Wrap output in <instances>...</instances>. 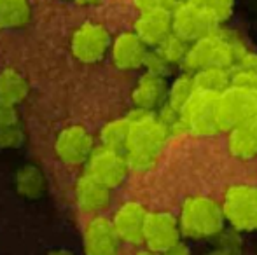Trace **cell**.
I'll return each instance as SVG.
<instances>
[{"mask_svg":"<svg viewBox=\"0 0 257 255\" xmlns=\"http://www.w3.org/2000/svg\"><path fill=\"white\" fill-rule=\"evenodd\" d=\"M189 48H191L189 42L180 39L179 35L172 34L170 37H166L165 41L161 42L159 48H156V51L172 65V67L173 65H180V67H182L184 60H186L187 53H189Z\"/></svg>","mask_w":257,"mask_h":255,"instance_id":"484cf974","label":"cell"},{"mask_svg":"<svg viewBox=\"0 0 257 255\" xmlns=\"http://www.w3.org/2000/svg\"><path fill=\"white\" fill-rule=\"evenodd\" d=\"M28 95H30V82L27 75L13 67L0 70V98L20 105L28 98Z\"/></svg>","mask_w":257,"mask_h":255,"instance_id":"ffe728a7","label":"cell"},{"mask_svg":"<svg viewBox=\"0 0 257 255\" xmlns=\"http://www.w3.org/2000/svg\"><path fill=\"white\" fill-rule=\"evenodd\" d=\"M82 248L84 255H119L121 239L110 218L103 215L89 218L82 232Z\"/></svg>","mask_w":257,"mask_h":255,"instance_id":"4fadbf2b","label":"cell"},{"mask_svg":"<svg viewBox=\"0 0 257 255\" xmlns=\"http://www.w3.org/2000/svg\"><path fill=\"white\" fill-rule=\"evenodd\" d=\"M172 25L173 34L179 35L189 44L213 34L219 28V25L208 14H205L201 9L194 7L189 2H184V0H180L179 6L172 11Z\"/></svg>","mask_w":257,"mask_h":255,"instance_id":"8fae6325","label":"cell"},{"mask_svg":"<svg viewBox=\"0 0 257 255\" xmlns=\"http://www.w3.org/2000/svg\"><path fill=\"white\" fill-rule=\"evenodd\" d=\"M30 0H0V30H18L30 23Z\"/></svg>","mask_w":257,"mask_h":255,"instance_id":"44dd1931","label":"cell"},{"mask_svg":"<svg viewBox=\"0 0 257 255\" xmlns=\"http://www.w3.org/2000/svg\"><path fill=\"white\" fill-rule=\"evenodd\" d=\"M149 51L135 32H122L112 41L110 58L117 70L135 72L146 65Z\"/></svg>","mask_w":257,"mask_h":255,"instance_id":"5bb4252c","label":"cell"},{"mask_svg":"<svg viewBox=\"0 0 257 255\" xmlns=\"http://www.w3.org/2000/svg\"><path fill=\"white\" fill-rule=\"evenodd\" d=\"M163 255H193V252H191V248H189L187 243L180 241L179 245H175L173 248H170L168 252L163 253Z\"/></svg>","mask_w":257,"mask_h":255,"instance_id":"836d02e7","label":"cell"},{"mask_svg":"<svg viewBox=\"0 0 257 255\" xmlns=\"http://www.w3.org/2000/svg\"><path fill=\"white\" fill-rule=\"evenodd\" d=\"M247 53L248 48L240 34L219 27L213 34L191 44L182 68L187 74H196L210 67L234 70Z\"/></svg>","mask_w":257,"mask_h":255,"instance_id":"7a4b0ae2","label":"cell"},{"mask_svg":"<svg viewBox=\"0 0 257 255\" xmlns=\"http://www.w3.org/2000/svg\"><path fill=\"white\" fill-rule=\"evenodd\" d=\"M182 241L179 217L170 211H151L144 232V245L156 253H166Z\"/></svg>","mask_w":257,"mask_h":255,"instance_id":"30bf717a","label":"cell"},{"mask_svg":"<svg viewBox=\"0 0 257 255\" xmlns=\"http://www.w3.org/2000/svg\"><path fill=\"white\" fill-rule=\"evenodd\" d=\"M180 0H133L139 13L144 11H173Z\"/></svg>","mask_w":257,"mask_h":255,"instance_id":"4dcf8cb0","label":"cell"},{"mask_svg":"<svg viewBox=\"0 0 257 255\" xmlns=\"http://www.w3.org/2000/svg\"><path fill=\"white\" fill-rule=\"evenodd\" d=\"M130 129H132V123H130V119L126 116L110 119L100 129V135H98L100 145L112 150L124 152L126 143H128Z\"/></svg>","mask_w":257,"mask_h":255,"instance_id":"603a6c76","label":"cell"},{"mask_svg":"<svg viewBox=\"0 0 257 255\" xmlns=\"http://www.w3.org/2000/svg\"><path fill=\"white\" fill-rule=\"evenodd\" d=\"M257 116V93L231 86L219 95L217 103V121L220 131H231L238 124Z\"/></svg>","mask_w":257,"mask_h":255,"instance_id":"ba28073f","label":"cell"},{"mask_svg":"<svg viewBox=\"0 0 257 255\" xmlns=\"http://www.w3.org/2000/svg\"><path fill=\"white\" fill-rule=\"evenodd\" d=\"M126 117L132 123L124 156L132 171L147 173L159 164L163 150L172 136L165 124L159 121L158 112L132 109Z\"/></svg>","mask_w":257,"mask_h":255,"instance_id":"6da1fadb","label":"cell"},{"mask_svg":"<svg viewBox=\"0 0 257 255\" xmlns=\"http://www.w3.org/2000/svg\"><path fill=\"white\" fill-rule=\"evenodd\" d=\"M74 197L75 204L82 213L88 215H102L108 208L112 201V189L103 185L102 182L95 180L88 173H82L75 180L74 185Z\"/></svg>","mask_w":257,"mask_h":255,"instance_id":"2e32d148","label":"cell"},{"mask_svg":"<svg viewBox=\"0 0 257 255\" xmlns=\"http://www.w3.org/2000/svg\"><path fill=\"white\" fill-rule=\"evenodd\" d=\"M217 103H219V95L194 91L186 107L180 110V126L184 135L208 138L220 133L217 121Z\"/></svg>","mask_w":257,"mask_h":255,"instance_id":"5b68a950","label":"cell"},{"mask_svg":"<svg viewBox=\"0 0 257 255\" xmlns=\"http://www.w3.org/2000/svg\"><path fill=\"white\" fill-rule=\"evenodd\" d=\"M238 68H243V70H248V72H252V74L257 75V53L248 51L247 55L240 60Z\"/></svg>","mask_w":257,"mask_h":255,"instance_id":"d6a6232c","label":"cell"},{"mask_svg":"<svg viewBox=\"0 0 257 255\" xmlns=\"http://www.w3.org/2000/svg\"><path fill=\"white\" fill-rule=\"evenodd\" d=\"M110 32L102 23L84 21L74 30L70 39V51L77 62L86 65L100 63L110 53L112 48Z\"/></svg>","mask_w":257,"mask_h":255,"instance_id":"8992f818","label":"cell"},{"mask_svg":"<svg viewBox=\"0 0 257 255\" xmlns=\"http://www.w3.org/2000/svg\"><path fill=\"white\" fill-rule=\"evenodd\" d=\"M95 149V138L82 124L65 126L54 140V154L65 166L70 168L86 166Z\"/></svg>","mask_w":257,"mask_h":255,"instance_id":"52a82bcc","label":"cell"},{"mask_svg":"<svg viewBox=\"0 0 257 255\" xmlns=\"http://www.w3.org/2000/svg\"><path fill=\"white\" fill-rule=\"evenodd\" d=\"M222 211L229 227L238 232H257V185L233 184L224 191Z\"/></svg>","mask_w":257,"mask_h":255,"instance_id":"277c9868","label":"cell"},{"mask_svg":"<svg viewBox=\"0 0 257 255\" xmlns=\"http://www.w3.org/2000/svg\"><path fill=\"white\" fill-rule=\"evenodd\" d=\"M170 84L166 77L144 72L132 89L133 109L158 112L168 100Z\"/></svg>","mask_w":257,"mask_h":255,"instance_id":"9a60e30c","label":"cell"},{"mask_svg":"<svg viewBox=\"0 0 257 255\" xmlns=\"http://www.w3.org/2000/svg\"><path fill=\"white\" fill-rule=\"evenodd\" d=\"M46 255H75V253L68 248H54V250H49Z\"/></svg>","mask_w":257,"mask_h":255,"instance_id":"e575fe53","label":"cell"},{"mask_svg":"<svg viewBox=\"0 0 257 255\" xmlns=\"http://www.w3.org/2000/svg\"><path fill=\"white\" fill-rule=\"evenodd\" d=\"M151 211L139 201H124L112 215V225L121 243L132 246L144 245V232Z\"/></svg>","mask_w":257,"mask_h":255,"instance_id":"7c38bea8","label":"cell"},{"mask_svg":"<svg viewBox=\"0 0 257 255\" xmlns=\"http://www.w3.org/2000/svg\"><path fill=\"white\" fill-rule=\"evenodd\" d=\"M226 147L231 157L250 161L257 157V116L227 131Z\"/></svg>","mask_w":257,"mask_h":255,"instance_id":"ac0fdd59","label":"cell"},{"mask_svg":"<svg viewBox=\"0 0 257 255\" xmlns=\"http://www.w3.org/2000/svg\"><path fill=\"white\" fill-rule=\"evenodd\" d=\"M133 32L147 48H159L166 37L173 34L172 11H144L135 20Z\"/></svg>","mask_w":257,"mask_h":255,"instance_id":"e0dca14e","label":"cell"},{"mask_svg":"<svg viewBox=\"0 0 257 255\" xmlns=\"http://www.w3.org/2000/svg\"><path fill=\"white\" fill-rule=\"evenodd\" d=\"M231 86H236V88L257 93V75L236 67L234 70H231Z\"/></svg>","mask_w":257,"mask_h":255,"instance_id":"f546056e","label":"cell"},{"mask_svg":"<svg viewBox=\"0 0 257 255\" xmlns=\"http://www.w3.org/2000/svg\"><path fill=\"white\" fill-rule=\"evenodd\" d=\"M102 0H75V4L79 6H95V4H100Z\"/></svg>","mask_w":257,"mask_h":255,"instance_id":"8d00e7d4","label":"cell"},{"mask_svg":"<svg viewBox=\"0 0 257 255\" xmlns=\"http://www.w3.org/2000/svg\"><path fill=\"white\" fill-rule=\"evenodd\" d=\"M215 243H217V248H222L233 255H240L241 250H243L241 232H238L236 229H233V227L224 229V231L215 238Z\"/></svg>","mask_w":257,"mask_h":255,"instance_id":"83f0119b","label":"cell"},{"mask_svg":"<svg viewBox=\"0 0 257 255\" xmlns=\"http://www.w3.org/2000/svg\"><path fill=\"white\" fill-rule=\"evenodd\" d=\"M182 238L193 241L215 239L226 225L222 204L205 194H193L184 199L179 211Z\"/></svg>","mask_w":257,"mask_h":255,"instance_id":"3957f363","label":"cell"},{"mask_svg":"<svg viewBox=\"0 0 257 255\" xmlns=\"http://www.w3.org/2000/svg\"><path fill=\"white\" fill-rule=\"evenodd\" d=\"M144 68H146V72H149V74L161 75V77H166V79H168L170 72H172V65L166 62V60L163 58V56L159 55V53L156 51V49L149 51V55H147V60H146V65H144Z\"/></svg>","mask_w":257,"mask_h":255,"instance_id":"f1b7e54d","label":"cell"},{"mask_svg":"<svg viewBox=\"0 0 257 255\" xmlns=\"http://www.w3.org/2000/svg\"><path fill=\"white\" fill-rule=\"evenodd\" d=\"M205 255H233V253H229V252H226V250H222V248H212L210 252H206Z\"/></svg>","mask_w":257,"mask_h":255,"instance_id":"d590c367","label":"cell"},{"mask_svg":"<svg viewBox=\"0 0 257 255\" xmlns=\"http://www.w3.org/2000/svg\"><path fill=\"white\" fill-rule=\"evenodd\" d=\"M184 2H189L194 7L201 9L219 27L222 23H226V21H229L234 13V0H184Z\"/></svg>","mask_w":257,"mask_h":255,"instance_id":"d4e9b609","label":"cell"},{"mask_svg":"<svg viewBox=\"0 0 257 255\" xmlns=\"http://www.w3.org/2000/svg\"><path fill=\"white\" fill-rule=\"evenodd\" d=\"M25 142H27V133L21 124L0 126V150L20 149Z\"/></svg>","mask_w":257,"mask_h":255,"instance_id":"4316f807","label":"cell"},{"mask_svg":"<svg viewBox=\"0 0 257 255\" xmlns=\"http://www.w3.org/2000/svg\"><path fill=\"white\" fill-rule=\"evenodd\" d=\"M135 255H161V253H156V252H151V250H140V252H137Z\"/></svg>","mask_w":257,"mask_h":255,"instance_id":"74e56055","label":"cell"},{"mask_svg":"<svg viewBox=\"0 0 257 255\" xmlns=\"http://www.w3.org/2000/svg\"><path fill=\"white\" fill-rule=\"evenodd\" d=\"M196 88H194V79L193 74H187L184 72L182 75L175 79L170 86V91H168V100H166L165 105H168L172 110L180 114V110L186 107V103L191 100V96L194 95Z\"/></svg>","mask_w":257,"mask_h":255,"instance_id":"cb8c5ba5","label":"cell"},{"mask_svg":"<svg viewBox=\"0 0 257 255\" xmlns=\"http://www.w3.org/2000/svg\"><path fill=\"white\" fill-rule=\"evenodd\" d=\"M14 189L23 199H41L48 191V178L41 166L28 163L16 171Z\"/></svg>","mask_w":257,"mask_h":255,"instance_id":"d6986e66","label":"cell"},{"mask_svg":"<svg viewBox=\"0 0 257 255\" xmlns=\"http://www.w3.org/2000/svg\"><path fill=\"white\" fill-rule=\"evenodd\" d=\"M193 79L196 91L222 95L231 88V70H226V68H203V70L193 74Z\"/></svg>","mask_w":257,"mask_h":255,"instance_id":"7402d4cb","label":"cell"},{"mask_svg":"<svg viewBox=\"0 0 257 255\" xmlns=\"http://www.w3.org/2000/svg\"><path fill=\"white\" fill-rule=\"evenodd\" d=\"M130 171L132 168H130L124 152L107 149L102 145L96 147L84 166V173L102 182L108 189H115L124 184Z\"/></svg>","mask_w":257,"mask_h":255,"instance_id":"9c48e42d","label":"cell"},{"mask_svg":"<svg viewBox=\"0 0 257 255\" xmlns=\"http://www.w3.org/2000/svg\"><path fill=\"white\" fill-rule=\"evenodd\" d=\"M14 124H21L18 105L0 98V126H14Z\"/></svg>","mask_w":257,"mask_h":255,"instance_id":"1f68e13d","label":"cell"}]
</instances>
